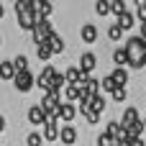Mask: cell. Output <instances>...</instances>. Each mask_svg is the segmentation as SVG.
Here are the masks:
<instances>
[{"mask_svg": "<svg viewBox=\"0 0 146 146\" xmlns=\"http://www.w3.org/2000/svg\"><path fill=\"white\" fill-rule=\"evenodd\" d=\"M64 98H67L69 103H80V98H82V90H80L77 85H67V87H64Z\"/></svg>", "mask_w": 146, "mask_h": 146, "instance_id": "obj_15", "label": "cell"}, {"mask_svg": "<svg viewBox=\"0 0 146 146\" xmlns=\"http://www.w3.org/2000/svg\"><path fill=\"white\" fill-rule=\"evenodd\" d=\"M131 146H144V139H133V141H128Z\"/></svg>", "mask_w": 146, "mask_h": 146, "instance_id": "obj_32", "label": "cell"}, {"mask_svg": "<svg viewBox=\"0 0 146 146\" xmlns=\"http://www.w3.org/2000/svg\"><path fill=\"white\" fill-rule=\"evenodd\" d=\"M110 13H115V18H121L123 13H128V10H126V3H123V0H113V3H110Z\"/></svg>", "mask_w": 146, "mask_h": 146, "instance_id": "obj_22", "label": "cell"}, {"mask_svg": "<svg viewBox=\"0 0 146 146\" xmlns=\"http://www.w3.org/2000/svg\"><path fill=\"white\" fill-rule=\"evenodd\" d=\"M15 67L13 62H0V80H15Z\"/></svg>", "mask_w": 146, "mask_h": 146, "instance_id": "obj_13", "label": "cell"}, {"mask_svg": "<svg viewBox=\"0 0 146 146\" xmlns=\"http://www.w3.org/2000/svg\"><path fill=\"white\" fill-rule=\"evenodd\" d=\"M59 141L64 146H72L77 141V128L74 126H62V133H59Z\"/></svg>", "mask_w": 146, "mask_h": 146, "instance_id": "obj_10", "label": "cell"}, {"mask_svg": "<svg viewBox=\"0 0 146 146\" xmlns=\"http://www.w3.org/2000/svg\"><path fill=\"white\" fill-rule=\"evenodd\" d=\"M49 46H51V51H54V54H62V51H64V41H62V36H59L56 31L49 36Z\"/></svg>", "mask_w": 146, "mask_h": 146, "instance_id": "obj_16", "label": "cell"}, {"mask_svg": "<svg viewBox=\"0 0 146 146\" xmlns=\"http://www.w3.org/2000/svg\"><path fill=\"white\" fill-rule=\"evenodd\" d=\"M28 123H33V126H46V123H49L46 110H44L41 105H31V108H28Z\"/></svg>", "mask_w": 146, "mask_h": 146, "instance_id": "obj_3", "label": "cell"}, {"mask_svg": "<svg viewBox=\"0 0 146 146\" xmlns=\"http://www.w3.org/2000/svg\"><path fill=\"white\" fill-rule=\"evenodd\" d=\"M95 64H98V56H95V54L85 51V54L80 56V69H82V74H90V72L95 69Z\"/></svg>", "mask_w": 146, "mask_h": 146, "instance_id": "obj_8", "label": "cell"}, {"mask_svg": "<svg viewBox=\"0 0 146 146\" xmlns=\"http://www.w3.org/2000/svg\"><path fill=\"white\" fill-rule=\"evenodd\" d=\"M56 74H59V72H56V69H54L51 64H46V67L41 69V74L36 77V82H38V87H44V90L49 92V87H51V82H54V77H56Z\"/></svg>", "mask_w": 146, "mask_h": 146, "instance_id": "obj_2", "label": "cell"}, {"mask_svg": "<svg viewBox=\"0 0 146 146\" xmlns=\"http://www.w3.org/2000/svg\"><path fill=\"white\" fill-rule=\"evenodd\" d=\"M136 21H139L136 15H131V13H123V15H121V18L115 21V23H118V26H121L123 31H128V28H133V23H136Z\"/></svg>", "mask_w": 146, "mask_h": 146, "instance_id": "obj_17", "label": "cell"}, {"mask_svg": "<svg viewBox=\"0 0 146 146\" xmlns=\"http://www.w3.org/2000/svg\"><path fill=\"white\" fill-rule=\"evenodd\" d=\"M13 85H15V90H18V92H28V90L36 85V77H33L31 72H21V74H15Z\"/></svg>", "mask_w": 146, "mask_h": 146, "instance_id": "obj_1", "label": "cell"}, {"mask_svg": "<svg viewBox=\"0 0 146 146\" xmlns=\"http://www.w3.org/2000/svg\"><path fill=\"white\" fill-rule=\"evenodd\" d=\"M36 54H38V59H41V62H49L54 51H51V46H49V44H44V46H36Z\"/></svg>", "mask_w": 146, "mask_h": 146, "instance_id": "obj_23", "label": "cell"}, {"mask_svg": "<svg viewBox=\"0 0 146 146\" xmlns=\"http://www.w3.org/2000/svg\"><path fill=\"white\" fill-rule=\"evenodd\" d=\"M95 13H98V15L110 13V3H108V0H98V3H95Z\"/></svg>", "mask_w": 146, "mask_h": 146, "instance_id": "obj_25", "label": "cell"}, {"mask_svg": "<svg viewBox=\"0 0 146 146\" xmlns=\"http://www.w3.org/2000/svg\"><path fill=\"white\" fill-rule=\"evenodd\" d=\"M110 144H113V139H110L108 133H100V136H98V146H110Z\"/></svg>", "mask_w": 146, "mask_h": 146, "instance_id": "obj_30", "label": "cell"}, {"mask_svg": "<svg viewBox=\"0 0 146 146\" xmlns=\"http://www.w3.org/2000/svg\"><path fill=\"white\" fill-rule=\"evenodd\" d=\"M80 38H82L85 44H95V41H98V26L85 23V26L80 28Z\"/></svg>", "mask_w": 146, "mask_h": 146, "instance_id": "obj_7", "label": "cell"}, {"mask_svg": "<svg viewBox=\"0 0 146 146\" xmlns=\"http://www.w3.org/2000/svg\"><path fill=\"white\" fill-rule=\"evenodd\" d=\"M136 18L141 23H146V3H141V0H139V8H136Z\"/></svg>", "mask_w": 146, "mask_h": 146, "instance_id": "obj_28", "label": "cell"}, {"mask_svg": "<svg viewBox=\"0 0 146 146\" xmlns=\"http://www.w3.org/2000/svg\"><path fill=\"white\" fill-rule=\"evenodd\" d=\"M126 98H128V95H126V87H118V90L113 92V100H115V103H123Z\"/></svg>", "mask_w": 146, "mask_h": 146, "instance_id": "obj_29", "label": "cell"}, {"mask_svg": "<svg viewBox=\"0 0 146 146\" xmlns=\"http://www.w3.org/2000/svg\"><path fill=\"white\" fill-rule=\"evenodd\" d=\"M3 13H5V8H3V3H0V18H3Z\"/></svg>", "mask_w": 146, "mask_h": 146, "instance_id": "obj_34", "label": "cell"}, {"mask_svg": "<svg viewBox=\"0 0 146 146\" xmlns=\"http://www.w3.org/2000/svg\"><path fill=\"white\" fill-rule=\"evenodd\" d=\"M64 85H67V77H64V74L59 72V74L54 77V82H51V87H49V92H56V95H59V90H62Z\"/></svg>", "mask_w": 146, "mask_h": 146, "instance_id": "obj_20", "label": "cell"}, {"mask_svg": "<svg viewBox=\"0 0 146 146\" xmlns=\"http://www.w3.org/2000/svg\"><path fill=\"white\" fill-rule=\"evenodd\" d=\"M100 85H103V90H105V92H110V95L118 90V85H115V80H113L110 74H108V77H103V80H100Z\"/></svg>", "mask_w": 146, "mask_h": 146, "instance_id": "obj_24", "label": "cell"}, {"mask_svg": "<svg viewBox=\"0 0 146 146\" xmlns=\"http://www.w3.org/2000/svg\"><path fill=\"white\" fill-rule=\"evenodd\" d=\"M90 103H92V110H95V113H103V110H105V105H108L103 95H92V98H90Z\"/></svg>", "mask_w": 146, "mask_h": 146, "instance_id": "obj_21", "label": "cell"}, {"mask_svg": "<svg viewBox=\"0 0 146 146\" xmlns=\"http://www.w3.org/2000/svg\"><path fill=\"white\" fill-rule=\"evenodd\" d=\"M0 131H5V118L0 115Z\"/></svg>", "mask_w": 146, "mask_h": 146, "instance_id": "obj_33", "label": "cell"}, {"mask_svg": "<svg viewBox=\"0 0 146 146\" xmlns=\"http://www.w3.org/2000/svg\"><path fill=\"white\" fill-rule=\"evenodd\" d=\"M38 21H41V18H38L36 13H26V15H18V26H21L23 31H31V33L36 31Z\"/></svg>", "mask_w": 146, "mask_h": 146, "instance_id": "obj_6", "label": "cell"}, {"mask_svg": "<svg viewBox=\"0 0 146 146\" xmlns=\"http://www.w3.org/2000/svg\"><path fill=\"white\" fill-rule=\"evenodd\" d=\"M64 77H67V85H80V80H82V69H80V67H69V69L64 72Z\"/></svg>", "mask_w": 146, "mask_h": 146, "instance_id": "obj_14", "label": "cell"}, {"mask_svg": "<svg viewBox=\"0 0 146 146\" xmlns=\"http://www.w3.org/2000/svg\"><path fill=\"white\" fill-rule=\"evenodd\" d=\"M141 123V118H139V110L136 108H126V113H123V118H121V126L126 128V131H131L133 126H139Z\"/></svg>", "mask_w": 146, "mask_h": 146, "instance_id": "obj_5", "label": "cell"}, {"mask_svg": "<svg viewBox=\"0 0 146 146\" xmlns=\"http://www.w3.org/2000/svg\"><path fill=\"white\" fill-rule=\"evenodd\" d=\"M0 44H3V38H0Z\"/></svg>", "mask_w": 146, "mask_h": 146, "instance_id": "obj_37", "label": "cell"}, {"mask_svg": "<svg viewBox=\"0 0 146 146\" xmlns=\"http://www.w3.org/2000/svg\"><path fill=\"white\" fill-rule=\"evenodd\" d=\"M13 67H15V72L21 74V72H28V59L23 56V54H18L15 59H13Z\"/></svg>", "mask_w": 146, "mask_h": 146, "instance_id": "obj_19", "label": "cell"}, {"mask_svg": "<svg viewBox=\"0 0 146 146\" xmlns=\"http://www.w3.org/2000/svg\"><path fill=\"white\" fill-rule=\"evenodd\" d=\"M59 133H62V128L56 123H46L44 126V139L46 141H59Z\"/></svg>", "mask_w": 146, "mask_h": 146, "instance_id": "obj_12", "label": "cell"}, {"mask_svg": "<svg viewBox=\"0 0 146 146\" xmlns=\"http://www.w3.org/2000/svg\"><path fill=\"white\" fill-rule=\"evenodd\" d=\"M74 115H77V108H74L72 103H64V105H62V110H59V121H62V123H67V126H72Z\"/></svg>", "mask_w": 146, "mask_h": 146, "instance_id": "obj_9", "label": "cell"}, {"mask_svg": "<svg viewBox=\"0 0 146 146\" xmlns=\"http://www.w3.org/2000/svg\"><path fill=\"white\" fill-rule=\"evenodd\" d=\"M144 128H146V118H144Z\"/></svg>", "mask_w": 146, "mask_h": 146, "instance_id": "obj_36", "label": "cell"}, {"mask_svg": "<svg viewBox=\"0 0 146 146\" xmlns=\"http://www.w3.org/2000/svg\"><path fill=\"white\" fill-rule=\"evenodd\" d=\"M110 77L115 80V85H118V87H126V82H128V72H126V69H118V67L110 72Z\"/></svg>", "mask_w": 146, "mask_h": 146, "instance_id": "obj_18", "label": "cell"}, {"mask_svg": "<svg viewBox=\"0 0 146 146\" xmlns=\"http://www.w3.org/2000/svg\"><path fill=\"white\" fill-rule=\"evenodd\" d=\"M41 144H44V136H41V133H28L26 146H41Z\"/></svg>", "mask_w": 146, "mask_h": 146, "instance_id": "obj_27", "label": "cell"}, {"mask_svg": "<svg viewBox=\"0 0 146 146\" xmlns=\"http://www.w3.org/2000/svg\"><path fill=\"white\" fill-rule=\"evenodd\" d=\"M105 133H108L113 141H118V144L128 141V131H126V128H123L118 121H110V123H108V131H105Z\"/></svg>", "mask_w": 146, "mask_h": 146, "instance_id": "obj_4", "label": "cell"}, {"mask_svg": "<svg viewBox=\"0 0 146 146\" xmlns=\"http://www.w3.org/2000/svg\"><path fill=\"white\" fill-rule=\"evenodd\" d=\"M85 118H87V123H98V121H100V113H95V110H92V113H87Z\"/></svg>", "mask_w": 146, "mask_h": 146, "instance_id": "obj_31", "label": "cell"}, {"mask_svg": "<svg viewBox=\"0 0 146 146\" xmlns=\"http://www.w3.org/2000/svg\"><path fill=\"white\" fill-rule=\"evenodd\" d=\"M108 36H110L113 41H121V36H123V28H121L118 23H113V26L108 28Z\"/></svg>", "mask_w": 146, "mask_h": 146, "instance_id": "obj_26", "label": "cell"}, {"mask_svg": "<svg viewBox=\"0 0 146 146\" xmlns=\"http://www.w3.org/2000/svg\"><path fill=\"white\" fill-rule=\"evenodd\" d=\"M113 62H115V67H118V69H123L126 64H131V56H128V51H126V46H121V49H115V54H113Z\"/></svg>", "mask_w": 146, "mask_h": 146, "instance_id": "obj_11", "label": "cell"}, {"mask_svg": "<svg viewBox=\"0 0 146 146\" xmlns=\"http://www.w3.org/2000/svg\"><path fill=\"white\" fill-rule=\"evenodd\" d=\"M110 146H121V144H118V141H113V144H110Z\"/></svg>", "mask_w": 146, "mask_h": 146, "instance_id": "obj_35", "label": "cell"}]
</instances>
